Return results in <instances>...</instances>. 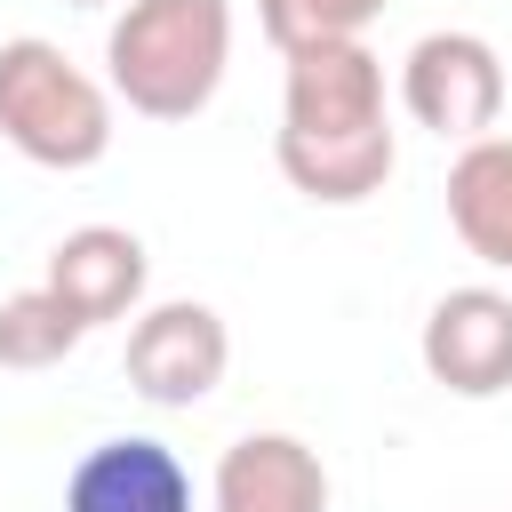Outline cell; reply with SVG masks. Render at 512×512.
Wrapping results in <instances>:
<instances>
[{
	"label": "cell",
	"mask_w": 512,
	"mask_h": 512,
	"mask_svg": "<svg viewBox=\"0 0 512 512\" xmlns=\"http://www.w3.org/2000/svg\"><path fill=\"white\" fill-rule=\"evenodd\" d=\"M232 0H128L104 32V88L136 120H192L224 88Z\"/></svg>",
	"instance_id": "6da1fadb"
},
{
	"label": "cell",
	"mask_w": 512,
	"mask_h": 512,
	"mask_svg": "<svg viewBox=\"0 0 512 512\" xmlns=\"http://www.w3.org/2000/svg\"><path fill=\"white\" fill-rule=\"evenodd\" d=\"M0 136L32 168H96L112 152V88L88 80L56 40H0Z\"/></svg>",
	"instance_id": "7a4b0ae2"
},
{
	"label": "cell",
	"mask_w": 512,
	"mask_h": 512,
	"mask_svg": "<svg viewBox=\"0 0 512 512\" xmlns=\"http://www.w3.org/2000/svg\"><path fill=\"white\" fill-rule=\"evenodd\" d=\"M400 112L440 144H480L504 120V56L480 32H424L400 56Z\"/></svg>",
	"instance_id": "3957f363"
},
{
	"label": "cell",
	"mask_w": 512,
	"mask_h": 512,
	"mask_svg": "<svg viewBox=\"0 0 512 512\" xmlns=\"http://www.w3.org/2000/svg\"><path fill=\"white\" fill-rule=\"evenodd\" d=\"M224 368H232V328H224L216 304L168 296V304L128 320V384H136V400L192 408V400H208L224 384Z\"/></svg>",
	"instance_id": "277c9868"
},
{
	"label": "cell",
	"mask_w": 512,
	"mask_h": 512,
	"mask_svg": "<svg viewBox=\"0 0 512 512\" xmlns=\"http://www.w3.org/2000/svg\"><path fill=\"white\" fill-rule=\"evenodd\" d=\"M368 128H392V112H384V64H376L368 40H336V48L288 56L280 136L312 144V136H368Z\"/></svg>",
	"instance_id": "5b68a950"
},
{
	"label": "cell",
	"mask_w": 512,
	"mask_h": 512,
	"mask_svg": "<svg viewBox=\"0 0 512 512\" xmlns=\"http://www.w3.org/2000/svg\"><path fill=\"white\" fill-rule=\"evenodd\" d=\"M424 376L456 400H496L512 392V296L496 288H448L424 312Z\"/></svg>",
	"instance_id": "8992f818"
},
{
	"label": "cell",
	"mask_w": 512,
	"mask_h": 512,
	"mask_svg": "<svg viewBox=\"0 0 512 512\" xmlns=\"http://www.w3.org/2000/svg\"><path fill=\"white\" fill-rule=\"evenodd\" d=\"M144 272H152V256H144V240L136 232H120V224H80V232H64L56 248H48V296L80 320V328H104V320H128L136 304H144Z\"/></svg>",
	"instance_id": "52a82bcc"
},
{
	"label": "cell",
	"mask_w": 512,
	"mask_h": 512,
	"mask_svg": "<svg viewBox=\"0 0 512 512\" xmlns=\"http://www.w3.org/2000/svg\"><path fill=\"white\" fill-rule=\"evenodd\" d=\"M64 512H192V472L168 440L120 432V440H96L72 464Z\"/></svg>",
	"instance_id": "ba28073f"
},
{
	"label": "cell",
	"mask_w": 512,
	"mask_h": 512,
	"mask_svg": "<svg viewBox=\"0 0 512 512\" xmlns=\"http://www.w3.org/2000/svg\"><path fill=\"white\" fill-rule=\"evenodd\" d=\"M208 512H328V464L296 432H248L216 456Z\"/></svg>",
	"instance_id": "9c48e42d"
},
{
	"label": "cell",
	"mask_w": 512,
	"mask_h": 512,
	"mask_svg": "<svg viewBox=\"0 0 512 512\" xmlns=\"http://www.w3.org/2000/svg\"><path fill=\"white\" fill-rule=\"evenodd\" d=\"M272 160H280V176H288L312 208H360V200H376V192L392 184V168H400V128L312 136V144L272 136Z\"/></svg>",
	"instance_id": "30bf717a"
},
{
	"label": "cell",
	"mask_w": 512,
	"mask_h": 512,
	"mask_svg": "<svg viewBox=\"0 0 512 512\" xmlns=\"http://www.w3.org/2000/svg\"><path fill=\"white\" fill-rule=\"evenodd\" d=\"M448 232L480 264L512 272V136H480L448 160Z\"/></svg>",
	"instance_id": "8fae6325"
},
{
	"label": "cell",
	"mask_w": 512,
	"mask_h": 512,
	"mask_svg": "<svg viewBox=\"0 0 512 512\" xmlns=\"http://www.w3.org/2000/svg\"><path fill=\"white\" fill-rule=\"evenodd\" d=\"M88 328L48 296V288H16V296H0V368H56V360H72V344H80Z\"/></svg>",
	"instance_id": "7c38bea8"
},
{
	"label": "cell",
	"mask_w": 512,
	"mask_h": 512,
	"mask_svg": "<svg viewBox=\"0 0 512 512\" xmlns=\"http://www.w3.org/2000/svg\"><path fill=\"white\" fill-rule=\"evenodd\" d=\"M392 0H256V24L280 56H304V48H336V40H360Z\"/></svg>",
	"instance_id": "4fadbf2b"
},
{
	"label": "cell",
	"mask_w": 512,
	"mask_h": 512,
	"mask_svg": "<svg viewBox=\"0 0 512 512\" xmlns=\"http://www.w3.org/2000/svg\"><path fill=\"white\" fill-rule=\"evenodd\" d=\"M72 8H104V0H72Z\"/></svg>",
	"instance_id": "5bb4252c"
}]
</instances>
